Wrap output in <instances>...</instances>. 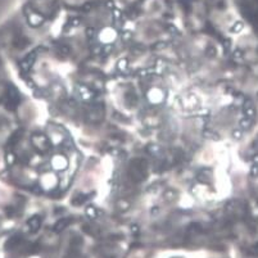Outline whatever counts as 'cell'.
Returning <instances> with one entry per match:
<instances>
[{"instance_id": "obj_1", "label": "cell", "mask_w": 258, "mask_h": 258, "mask_svg": "<svg viewBox=\"0 0 258 258\" xmlns=\"http://www.w3.org/2000/svg\"><path fill=\"white\" fill-rule=\"evenodd\" d=\"M245 114L248 116V118H252L256 116V109L252 108V107H249V108H245Z\"/></svg>"}, {"instance_id": "obj_2", "label": "cell", "mask_w": 258, "mask_h": 258, "mask_svg": "<svg viewBox=\"0 0 258 258\" xmlns=\"http://www.w3.org/2000/svg\"><path fill=\"white\" fill-rule=\"evenodd\" d=\"M249 125H251V119L249 118H243L242 121H240V126H242V128H247Z\"/></svg>"}, {"instance_id": "obj_3", "label": "cell", "mask_w": 258, "mask_h": 258, "mask_svg": "<svg viewBox=\"0 0 258 258\" xmlns=\"http://www.w3.org/2000/svg\"><path fill=\"white\" fill-rule=\"evenodd\" d=\"M252 175H254V176L258 175V166H254V167L252 168Z\"/></svg>"}, {"instance_id": "obj_4", "label": "cell", "mask_w": 258, "mask_h": 258, "mask_svg": "<svg viewBox=\"0 0 258 258\" xmlns=\"http://www.w3.org/2000/svg\"><path fill=\"white\" fill-rule=\"evenodd\" d=\"M234 135H235L236 137H239L240 135H242V132H240L239 130H235V131H234Z\"/></svg>"}]
</instances>
